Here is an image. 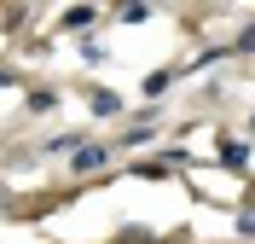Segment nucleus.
<instances>
[{
    "label": "nucleus",
    "mask_w": 255,
    "mask_h": 244,
    "mask_svg": "<svg viewBox=\"0 0 255 244\" xmlns=\"http://www.w3.org/2000/svg\"><path fill=\"white\" fill-rule=\"evenodd\" d=\"M105 157H111L105 146H81V151H76V169H81V175H93V169H105Z\"/></svg>",
    "instance_id": "obj_1"
},
{
    "label": "nucleus",
    "mask_w": 255,
    "mask_h": 244,
    "mask_svg": "<svg viewBox=\"0 0 255 244\" xmlns=\"http://www.w3.org/2000/svg\"><path fill=\"white\" fill-rule=\"evenodd\" d=\"M93 6H70V12H64V23H70V29H87V23H93Z\"/></svg>",
    "instance_id": "obj_2"
},
{
    "label": "nucleus",
    "mask_w": 255,
    "mask_h": 244,
    "mask_svg": "<svg viewBox=\"0 0 255 244\" xmlns=\"http://www.w3.org/2000/svg\"><path fill=\"white\" fill-rule=\"evenodd\" d=\"M116 17H122V23H145V17H151V6H122Z\"/></svg>",
    "instance_id": "obj_3"
},
{
    "label": "nucleus",
    "mask_w": 255,
    "mask_h": 244,
    "mask_svg": "<svg viewBox=\"0 0 255 244\" xmlns=\"http://www.w3.org/2000/svg\"><path fill=\"white\" fill-rule=\"evenodd\" d=\"M93 111H99V116H116V111H122V105H116L111 93H93Z\"/></svg>",
    "instance_id": "obj_4"
},
{
    "label": "nucleus",
    "mask_w": 255,
    "mask_h": 244,
    "mask_svg": "<svg viewBox=\"0 0 255 244\" xmlns=\"http://www.w3.org/2000/svg\"><path fill=\"white\" fill-rule=\"evenodd\" d=\"M238 233H244V239H255V210H250V215H238Z\"/></svg>",
    "instance_id": "obj_5"
},
{
    "label": "nucleus",
    "mask_w": 255,
    "mask_h": 244,
    "mask_svg": "<svg viewBox=\"0 0 255 244\" xmlns=\"http://www.w3.org/2000/svg\"><path fill=\"white\" fill-rule=\"evenodd\" d=\"M0 81H6V70H0Z\"/></svg>",
    "instance_id": "obj_6"
}]
</instances>
